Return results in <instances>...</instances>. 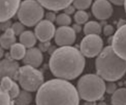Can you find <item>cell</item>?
Wrapping results in <instances>:
<instances>
[{"label": "cell", "mask_w": 126, "mask_h": 105, "mask_svg": "<svg viewBox=\"0 0 126 105\" xmlns=\"http://www.w3.org/2000/svg\"><path fill=\"white\" fill-rule=\"evenodd\" d=\"M85 64V58L80 50L72 46H64L56 49L51 55L49 67L55 77L71 80L81 75Z\"/></svg>", "instance_id": "6da1fadb"}, {"label": "cell", "mask_w": 126, "mask_h": 105, "mask_svg": "<svg viewBox=\"0 0 126 105\" xmlns=\"http://www.w3.org/2000/svg\"><path fill=\"white\" fill-rule=\"evenodd\" d=\"M79 95L68 80L51 79L43 84L36 93V105H79Z\"/></svg>", "instance_id": "7a4b0ae2"}, {"label": "cell", "mask_w": 126, "mask_h": 105, "mask_svg": "<svg viewBox=\"0 0 126 105\" xmlns=\"http://www.w3.org/2000/svg\"><path fill=\"white\" fill-rule=\"evenodd\" d=\"M97 74L108 82L121 79L126 73V61L117 55L112 46H107L98 55L95 62Z\"/></svg>", "instance_id": "3957f363"}, {"label": "cell", "mask_w": 126, "mask_h": 105, "mask_svg": "<svg viewBox=\"0 0 126 105\" xmlns=\"http://www.w3.org/2000/svg\"><path fill=\"white\" fill-rule=\"evenodd\" d=\"M77 89L82 99L85 101L96 102L104 96L106 83L97 74H86L79 79Z\"/></svg>", "instance_id": "277c9868"}, {"label": "cell", "mask_w": 126, "mask_h": 105, "mask_svg": "<svg viewBox=\"0 0 126 105\" xmlns=\"http://www.w3.org/2000/svg\"><path fill=\"white\" fill-rule=\"evenodd\" d=\"M44 16L43 6L36 0H24L18 11V18L23 25L28 27L37 25Z\"/></svg>", "instance_id": "5b68a950"}, {"label": "cell", "mask_w": 126, "mask_h": 105, "mask_svg": "<svg viewBox=\"0 0 126 105\" xmlns=\"http://www.w3.org/2000/svg\"><path fill=\"white\" fill-rule=\"evenodd\" d=\"M17 80L23 90L34 92L37 91L44 83V77L37 68L24 65L20 67Z\"/></svg>", "instance_id": "8992f818"}, {"label": "cell", "mask_w": 126, "mask_h": 105, "mask_svg": "<svg viewBox=\"0 0 126 105\" xmlns=\"http://www.w3.org/2000/svg\"><path fill=\"white\" fill-rule=\"evenodd\" d=\"M103 40L99 35H86L80 43V51L82 54L88 58L98 56L103 50Z\"/></svg>", "instance_id": "52a82bcc"}, {"label": "cell", "mask_w": 126, "mask_h": 105, "mask_svg": "<svg viewBox=\"0 0 126 105\" xmlns=\"http://www.w3.org/2000/svg\"><path fill=\"white\" fill-rule=\"evenodd\" d=\"M116 54L126 61V23L119 27L112 38V45Z\"/></svg>", "instance_id": "ba28073f"}, {"label": "cell", "mask_w": 126, "mask_h": 105, "mask_svg": "<svg viewBox=\"0 0 126 105\" xmlns=\"http://www.w3.org/2000/svg\"><path fill=\"white\" fill-rule=\"evenodd\" d=\"M76 33L69 26H60L55 34V42L60 47L71 46L76 41Z\"/></svg>", "instance_id": "9c48e42d"}, {"label": "cell", "mask_w": 126, "mask_h": 105, "mask_svg": "<svg viewBox=\"0 0 126 105\" xmlns=\"http://www.w3.org/2000/svg\"><path fill=\"white\" fill-rule=\"evenodd\" d=\"M56 28L54 23L47 20H42L35 28V35L41 42H48L55 36Z\"/></svg>", "instance_id": "30bf717a"}, {"label": "cell", "mask_w": 126, "mask_h": 105, "mask_svg": "<svg viewBox=\"0 0 126 105\" xmlns=\"http://www.w3.org/2000/svg\"><path fill=\"white\" fill-rule=\"evenodd\" d=\"M92 13L99 20H106L111 17L113 8L108 0H97L92 6Z\"/></svg>", "instance_id": "8fae6325"}, {"label": "cell", "mask_w": 126, "mask_h": 105, "mask_svg": "<svg viewBox=\"0 0 126 105\" xmlns=\"http://www.w3.org/2000/svg\"><path fill=\"white\" fill-rule=\"evenodd\" d=\"M19 70V63L10 57L6 58L1 61L0 70L1 78L8 76L13 80H18Z\"/></svg>", "instance_id": "7c38bea8"}, {"label": "cell", "mask_w": 126, "mask_h": 105, "mask_svg": "<svg viewBox=\"0 0 126 105\" xmlns=\"http://www.w3.org/2000/svg\"><path fill=\"white\" fill-rule=\"evenodd\" d=\"M20 0H1V22L8 21L20 8Z\"/></svg>", "instance_id": "4fadbf2b"}, {"label": "cell", "mask_w": 126, "mask_h": 105, "mask_svg": "<svg viewBox=\"0 0 126 105\" xmlns=\"http://www.w3.org/2000/svg\"><path fill=\"white\" fill-rule=\"evenodd\" d=\"M23 61L25 65H30L37 68L41 65L43 61L42 52L39 50V48H30L26 52Z\"/></svg>", "instance_id": "5bb4252c"}, {"label": "cell", "mask_w": 126, "mask_h": 105, "mask_svg": "<svg viewBox=\"0 0 126 105\" xmlns=\"http://www.w3.org/2000/svg\"><path fill=\"white\" fill-rule=\"evenodd\" d=\"M38 3L46 9L51 11H59L64 10L70 6L73 0H36Z\"/></svg>", "instance_id": "9a60e30c"}, {"label": "cell", "mask_w": 126, "mask_h": 105, "mask_svg": "<svg viewBox=\"0 0 126 105\" xmlns=\"http://www.w3.org/2000/svg\"><path fill=\"white\" fill-rule=\"evenodd\" d=\"M16 35L12 28L6 30L0 38L1 48L8 50L16 43Z\"/></svg>", "instance_id": "2e32d148"}, {"label": "cell", "mask_w": 126, "mask_h": 105, "mask_svg": "<svg viewBox=\"0 0 126 105\" xmlns=\"http://www.w3.org/2000/svg\"><path fill=\"white\" fill-rule=\"evenodd\" d=\"M26 48L21 43H16L10 48V57L15 61L23 59L26 54Z\"/></svg>", "instance_id": "e0dca14e"}, {"label": "cell", "mask_w": 126, "mask_h": 105, "mask_svg": "<svg viewBox=\"0 0 126 105\" xmlns=\"http://www.w3.org/2000/svg\"><path fill=\"white\" fill-rule=\"evenodd\" d=\"M36 39L37 38L35 35V33L30 30L23 32L19 36L20 43L28 49L34 48L35 44L36 43Z\"/></svg>", "instance_id": "ac0fdd59"}, {"label": "cell", "mask_w": 126, "mask_h": 105, "mask_svg": "<svg viewBox=\"0 0 126 105\" xmlns=\"http://www.w3.org/2000/svg\"><path fill=\"white\" fill-rule=\"evenodd\" d=\"M111 102L112 105H126V88L117 89L112 95Z\"/></svg>", "instance_id": "d6986e66"}, {"label": "cell", "mask_w": 126, "mask_h": 105, "mask_svg": "<svg viewBox=\"0 0 126 105\" xmlns=\"http://www.w3.org/2000/svg\"><path fill=\"white\" fill-rule=\"evenodd\" d=\"M84 32L86 35H99L101 32V27L98 22L91 21L85 24L84 27Z\"/></svg>", "instance_id": "ffe728a7"}, {"label": "cell", "mask_w": 126, "mask_h": 105, "mask_svg": "<svg viewBox=\"0 0 126 105\" xmlns=\"http://www.w3.org/2000/svg\"><path fill=\"white\" fill-rule=\"evenodd\" d=\"M32 101V96L31 92L23 90L21 91L19 95L15 99V104L16 105H30Z\"/></svg>", "instance_id": "44dd1931"}, {"label": "cell", "mask_w": 126, "mask_h": 105, "mask_svg": "<svg viewBox=\"0 0 126 105\" xmlns=\"http://www.w3.org/2000/svg\"><path fill=\"white\" fill-rule=\"evenodd\" d=\"M15 81L11 78L8 76H5L1 78V91L9 92L13 87Z\"/></svg>", "instance_id": "7402d4cb"}, {"label": "cell", "mask_w": 126, "mask_h": 105, "mask_svg": "<svg viewBox=\"0 0 126 105\" xmlns=\"http://www.w3.org/2000/svg\"><path fill=\"white\" fill-rule=\"evenodd\" d=\"M89 16H88V13L85 12L84 10H78V12H76L75 15H74V19L76 23L78 24H84L86 23L87 21L88 20Z\"/></svg>", "instance_id": "603a6c76"}, {"label": "cell", "mask_w": 126, "mask_h": 105, "mask_svg": "<svg viewBox=\"0 0 126 105\" xmlns=\"http://www.w3.org/2000/svg\"><path fill=\"white\" fill-rule=\"evenodd\" d=\"M56 23L60 26H69L71 23V18L66 13H62L57 16Z\"/></svg>", "instance_id": "cb8c5ba5"}, {"label": "cell", "mask_w": 126, "mask_h": 105, "mask_svg": "<svg viewBox=\"0 0 126 105\" xmlns=\"http://www.w3.org/2000/svg\"><path fill=\"white\" fill-rule=\"evenodd\" d=\"M92 0H73V6L79 10L87 9L91 4Z\"/></svg>", "instance_id": "d4e9b609"}, {"label": "cell", "mask_w": 126, "mask_h": 105, "mask_svg": "<svg viewBox=\"0 0 126 105\" xmlns=\"http://www.w3.org/2000/svg\"><path fill=\"white\" fill-rule=\"evenodd\" d=\"M14 103L15 100L10 96L9 93L1 91V105H13Z\"/></svg>", "instance_id": "484cf974"}, {"label": "cell", "mask_w": 126, "mask_h": 105, "mask_svg": "<svg viewBox=\"0 0 126 105\" xmlns=\"http://www.w3.org/2000/svg\"><path fill=\"white\" fill-rule=\"evenodd\" d=\"M12 29L15 32L16 36H20L24 31V26L21 22H16L12 25Z\"/></svg>", "instance_id": "4316f807"}, {"label": "cell", "mask_w": 126, "mask_h": 105, "mask_svg": "<svg viewBox=\"0 0 126 105\" xmlns=\"http://www.w3.org/2000/svg\"><path fill=\"white\" fill-rule=\"evenodd\" d=\"M20 92H21V91H20V89H19V86L18 85L17 83H16L15 82L13 87H12V89H11V90L8 92L9 93L10 96H11V98L15 100V99L16 98L17 96H19Z\"/></svg>", "instance_id": "83f0119b"}, {"label": "cell", "mask_w": 126, "mask_h": 105, "mask_svg": "<svg viewBox=\"0 0 126 105\" xmlns=\"http://www.w3.org/2000/svg\"><path fill=\"white\" fill-rule=\"evenodd\" d=\"M117 85L114 82H108L106 83V92L109 94H113L117 90Z\"/></svg>", "instance_id": "f1b7e54d"}, {"label": "cell", "mask_w": 126, "mask_h": 105, "mask_svg": "<svg viewBox=\"0 0 126 105\" xmlns=\"http://www.w3.org/2000/svg\"><path fill=\"white\" fill-rule=\"evenodd\" d=\"M114 32V29L113 26H112L111 25H106L104 26V34L105 36H111L112 35H113Z\"/></svg>", "instance_id": "f546056e"}, {"label": "cell", "mask_w": 126, "mask_h": 105, "mask_svg": "<svg viewBox=\"0 0 126 105\" xmlns=\"http://www.w3.org/2000/svg\"><path fill=\"white\" fill-rule=\"evenodd\" d=\"M51 45L49 43V41L48 42H41V43L39 44V50L42 52H47L49 50Z\"/></svg>", "instance_id": "4dcf8cb0"}, {"label": "cell", "mask_w": 126, "mask_h": 105, "mask_svg": "<svg viewBox=\"0 0 126 105\" xmlns=\"http://www.w3.org/2000/svg\"><path fill=\"white\" fill-rule=\"evenodd\" d=\"M45 18H46V20L53 23L56 21L57 16H56V14L53 12H48L45 15Z\"/></svg>", "instance_id": "1f68e13d"}, {"label": "cell", "mask_w": 126, "mask_h": 105, "mask_svg": "<svg viewBox=\"0 0 126 105\" xmlns=\"http://www.w3.org/2000/svg\"><path fill=\"white\" fill-rule=\"evenodd\" d=\"M11 27H12V26H11V22L10 21V20L4 21V22H1V30H3L4 32L7 30L8 29L10 28Z\"/></svg>", "instance_id": "d6a6232c"}, {"label": "cell", "mask_w": 126, "mask_h": 105, "mask_svg": "<svg viewBox=\"0 0 126 105\" xmlns=\"http://www.w3.org/2000/svg\"><path fill=\"white\" fill-rule=\"evenodd\" d=\"M76 8L73 6H71V5H70L69 6H67L65 8V9L64 10V13L67 14L68 15H72L73 13H75V11H76Z\"/></svg>", "instance_id": "836d02e7"}, {"label": "cell", "mask_w": 126, "mask_h": 105, "mask_svg": "<svg viewBox=\"0 0 126 105\" xmlns=\"http://www.w3.org/2000/svg\"><path fill=\"white\" fill-rule=\"evenodd\" d=\"M72 28L76 32V33H79L82 31V26L80 24H78V23H76V24L73 25Z\"/></svg>", "instance_id": "e575fe53"}, {"label": "cell", "mask_w": 126, "mask_h": 105, "mask_svg": "<svg viewBox=\"0 0 126 105\" xmlns=\"http://www.w3.org/2000/svg\"><path fill=\"white\" fill-rule=\"evenodd\" d=\"M112 3L117 5V6H122L125 3V1L126 0H109Z\"/></svg>", "instance_id": "d590c367"}, {"label": "cell", "mask_w": 126, "mask_h": 105, "mask_svg": "<svg viewBox=\"0 0 126 105\" xmlns=\"http://www.w3.org/2000/svg\"><path fill=\"white\" fill-rule=\"evenodd\" d=\"M83 105H97L96 102H93V101H86Z\"/></svg>", "instance_id": "8d00e7d4"}, {"label": "cell", "mask_w": 126, "mask_h": 105, "mask_svg": "<svg viewBox=\"0 0 126 105\" xmlns=\"http://www.w3.org/2000/svg\"><path fill=\"white\" fill-rule=\"evenodd\" d=\"M97 105H107V104L104 101H101V102H99L98 104H97Z\"/></svg>", "instance_id": "74e56055"}, {"label": "cell", "mask_w": 126, "mask_h": 105, "mask_svg": "<svg viewBox=\"0 0 126 105\" xmlns=\"http://www.w3.org/2000/svg\"><path fill=\"white\" fill-rule=\"evenodd\" d=\"M3 48L1 49V57H3Z\"/></svg>", "instance_id": "f35d334b"}, {"label": "cell", "mask_w": 126, "mask_h": 105, "mask_svg": "<svg viewBox=\"0 0 126 105\" xmlns=\"http://www.w3.org/2000/svg\"><path fill=\"white\" fill-rule=\"evenodd\" d=\"M124 6H125V10H126V0L125 1V3H124Z\"/></svg>", "instance_id": "ab89813d"}, {"label": "cell", "mask_w": 126, "mask_h": 105, "mask_svg": "<svg viewBox=\"0 0 126 105\" xmlns=\"http://www.w3.org/2000/svg\"><path fill=\"white\" fill-rule=\"evenodd\" d=\"M95 1H97V0H95Z\"/></svg>", "instance_id": "60d3db41"}]
</instances>
